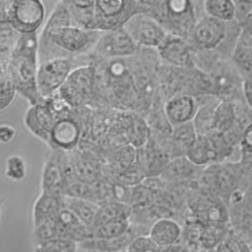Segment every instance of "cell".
Returning a JSON list of instances; mask_svg holds the SVG:
<instances>
[{
	"label": "cell",
	"instance_id": "obj_1",
	"mask_svg": "<svg viewBox=\"0 0 252 252\" xmlns=\"http://www.w3.org/2000/svg\"><path fill=\"white\" fill-rule=\"evenodd\" d=\"M37 33L21 34L7 64L17 93L25 97L31 105L42 100L36 88L38 68Z\"/></svg>",
	"mask_w": 252,
	"mask_h": 252
},
{
	"label": "cell",
	"instance_id": "obj_2",
	"mask_svg": "<svg viewBox=\"0 0 252 252\" xmlns=\"http://www.w3.org/2000/svg\"><path fill=\"white\" fill-rule=\"evenodd\" d=\"M69 114H71V107L56 93L49 97L42 98L38 103L31 105L25 113L24 123L33 136L47 144L55 123Z\"/></svg>",
	"mask_w": 252,
	"mask_h": 252
},
{
	"label": "cell",
	"instance_id": "obj_3",
	"mask_svg": "<svg viewBox=\"0 0 252 252\" xmlns=\"http://www.w3.org/2000/svg\"><path fill=\"white\" fill-rule=\"evenodd\" d=\"M139 13H149L147 1H94V30L106 32L122 28L134 15Z\"/></svg>",
	"mask_w": 252,
	"mask_h": 252
},
{
	"label": "cell",
	"instance_id": "obj_4",
	"mask_svg": "<svg viewBox=\"0 0 252 252\" xmlns=\"http://www.w3.org/2000/svg\"><path fill=\"white\" fill-rule=\"evenodd\" d=\"M103 32L86 30L76 26H66L42 32L45 42L69 54H82L94 48Z\"/></svg>",
	"mask_w": 252,
	"mask_h": 252
},
{
	"label": "cell",
	"instance_id": "obj_5",
	"mask_svg": "<svg viewBox=\"0 0 252 252\" xmlns=\"http://www.w3.org/2000/svg\"><path fill=\"white\" fill-rule=\"evenodd\" d=\"M96 83L95 68L91 64L83 65L72 70L58 94L71 108L80 107L94 98Z\"/></svg>",
	"mask_w": 252,
	"mask_h": 252
},
{
	"label": "cell",
	"instance_id": "obj_6",
	"mask_svg": "<svg viewBox=\"0 0 252 252\" xmlns=\"http://www.w3.org/2000/svg\"><path fill=\"white\" fill-rule=\"evenodd\" d=\"M73 70V61L67 56H53L41 61L36 72V88L41 98L60 90Z\"/></svg>",
	"mask_w": 252,
	"mask_h": 252
},
{
	"label": "cell",
	"instance_id": "obj_7",
	"mask_svg": "<svg viewBox=\"0 0 252 252\" xmlns=\"http://www.w3.org/2000/svg\"><path fill=\"white\" fill-rule=\"evenodd\" d=\"M123 28L139 47L158 48L167 34L164 27L146 13L134 15Z\"/></svg>",
	"mask_w": 252,
	"mask_h": 252
},
{
	"label": "cell",
	"instance_id": "obj_8",
	"mask_svg": "<svg viewBox=\"0 0 252 252\" xmlns=\"http://www.w3.org/2000/svg\"><path fill=\"white\" fill-rule=\"evenodd\" d=\"M67 154L53 151L46 158L41 173V192L64 195L68 176L71 173Z\"/></svg>",
	"mask_w": 252,
	"mask_h": 252
},
{
	"label": "cell",
	"instance_id": "obj_9",
	"mask_svg": "<svg viewBox=\"0 0 252 252\" xmlns=\"http://www.w3.org/2000/svg\"><path fill=\"white\" fill-rule=\"evenodd\" d=\"M44 17L45 7L39 0L12 1L10 25L21 34L36 32Z\"/></svg>",
	"mask_w": 252,
	"mask_h": 252
},
{
	"label": "cell",
	"instance_id": "obj_10",
	"mask_svg": "<svg viewBox=\"0 0 252 252\" xmlns=\"http://www.w3.org/2000/svg\"><path fill=\"white\" fill-rule=\"evenodd\" d=\"M94 48L101 57L120 59L135 55L140 47L122 27L103 32Z\"/></svg>",
	"mask_w": 252,
	"mask_h": 252
},
{
	"label": "cell",
	"instance_id": "obj_11",
	"mask_svg": "<svg viewBox=\"0 0 252 252\" xmlns=\"http://www.w3.org/2000/svg\"><path fill=\"white\" fill-rule=\"evenodd\" d=\"M81 126L72 113L60 118L53 126L47 145L53 151H73L80 142Z\"/></svg>",
	"mask_w": 252,
	"mask_h": 252
},
{
	"label": "cell",
	"instance_id": "obj_12",
	"mask_svg": "<svg viewBox=\"0 0 252 252\" xmlns=\"http://www.w3.org/2000/svg\"><path fill=\"white\" fill-rule=\"evenodd\" d=\"M169 153L152 137L149 142L137 149L136 161L146 172L147 178H156L161 174L170 161Z\"/></svg>",
	"mask_w": 252,
	"mask_h": 252
},
{
	"label": "cell",
	"instance_id": "obj_13",
	"mask_svg": "<svg viewBox=\"0 0 252 252\" xmlns=\"http://www.w3.org/2000/svg\"><path fill=\"white\" fill-rule=\"evenodd\" d=\"M157 50L160 58L167 64L176 67H189L192 65L191 47L177 33L167 32Z\"/></svg>",
	"mask_w": 252,
	"mask_h": 252
},
{
	"label": "cell",
	"instance_id": "obj_14",
	"mask_svg": "<svg viewBox=\"0 0 252 252\" xmlns=\"http://www.w3.org/2000/svg\"><path fill=\"white\" fill-rule=\"evenodd\" d=\"M225 32L224 22L206 15L195 24L192 30V38L200 47L213 49L221 42Z\"/></svg>",
	"mask_w": 252,
	"mask_h": 252
},
{
	"label": "cell",
	"instance_id": "obj_15",
	"mask_svg": "<svg viewBox=\"0 0 252 252\" xmlns=\"http://www.w3.org/2000/svg\"><path fill=\"white\" fill-rule=\"evenodd\" d=\"M56 223L59 238L69 239L78 244L93 239V228L82 222L65 207L56 217Z\"/></svg>",
	"mask_w": 252,
	"mask_h": 252
},
{
	"label": "cell",
	"instance_id": "obj_16",
	"mask_svg": "<svg viewBox=\"0 0 252 252\" xmlns=\"http://www.w3.org/2000/svg\"><path fill=\"white\" fill-rule=\"evenodd\" d=\"M197 109L195 98L189 94H174L164 104L165 117L173 127L191 122Z\"/></svg>",
	"mask_w": 252,
	"mask_h": 252
},
{
	"label": "cell",
	"instance_id": "obj_17",
	"mask_svg": "<svg viewBox=\"0 0 252 252\" xmlns=\"http://www.w3.org/2000/svg\"><path fill=\"white\" fill-rule=\"evenodd\" d=\"M64 207V195L41 192L32 207L33 226L55 219Z\"/></svg>",
	"mask_w": 252,
	"mask_h": 252
},
{
	"label": "cell",
	"instance_id": "obj_18",
	"mask_svg": "<svg viewBox=\"0 0 252 252\" xmlns=\"http://www.w3.org/2000/svg\"><path fill=\"white\" fill-rule=\"evenodd\" d=\"M140 225L132 224L127 233L120 237L112 239H90L85 242L78 244L81 248L86 250H95L98 252H123L130 242L139 235H144L145 233L139 232Z\"/></svg>",
	"mask_w": 252,
	"mask_h": 252
},
{
	"label": "cell",
	"instance_id": "obj_19",
	"mask_svg": "<svg viewBox=\"0 0 252 252\" xmlns=\"http://www.w3.org/2000/svg\"><path fill=\"white\" fill-rule=\"evenodd\" d=\"M181 235L180 225L169 218L157 220L149 230V236L160 248H167L175 244Z\"/></svg>",
	"mask_w": 252,
	"mask_h": 252
},
{
	"label": "cell",
	"instance_id": "obj_20",
	"mask_svg": "<svg viewBox=\"0 0 252 252\" xmlns=\"http://www.w3.org/2000/svg\"><path fill=\"white\" fill-rule=\"evenodd\" d=\"M196 136L197 133L195 131L192 121L178 126H174L172 128L170 140V158L185 157Z\"/></svg>",
	"mask_w": 252,
	"mask_h": 252
},
{
	"label": "cell",
	"instance_id": "obj_21",
	"mask_svg": "<svg viewBox=\"0 0 252 252\" xmlns=\"http://www.w3.org/2000/svg\"><path fill=\"white\" fill-rule=\"evenodd\" d=\"M185 158L195 166H201L217 160V155L207 135H197L188 149Z\"/></svg>",
	"mask_w": 252,
	"mask_h": 252
},
{
	"label": "cell",
	"instance_id": "obj_22",
	"mask_svg": "<svg viewBox=\"0 0 252 252\" xmlns=\"http://www.w3.org/2000/svg\"><path fill=\"white\" fill-rule=\"evenodd\" d=\"M131 215L132 208L125 203L110 201L99 204L92 228L94 229L107 221L114 220H130Z\"/></svg>",
	"mask_w": 252,
	"mask_h": 252
},
{
	"label": "cell",
	"instance_id": "obj_23",
	"mask_svg": "<svg viewBox=\"0 0 252 252\" xmlns=\"http://www.w3.org/2000/svg\"><path fill=\"white\" fill-rule=\"evenodd\" d=\"M69 7L73 24L76 27L94 30V1H66Z\"/></svg>",
	"mask_w": 252,
	"mask_h": 252
},
{
	"label": "cell",
	"instance_id": "obj_24",
	"mask_svg": "<svg viewBox=\"0 0 252 252\" xmlns=\"http://www.w3.org/2000/svg\"><path fill=\"white\" fill-rule=\"evenodd\" d=\"M65 208L70 210L82 222L92 227L99 205L95 202L64 196Z\"/></svg>",
	"mask_w": 252,
	"mask_h": 252
},
{
	"label": "cell",
	"instance_id": "obj_25",
	"mask_svg": "<svg viewBox=\"0 0 252 252\" xmlns=\"http://www.w3.org/2000/svg\"><path fill=\"white\" fill-rule=\"evenodd\" d=\"M126 136L128 144L136 149H139L145 146L152 138L151 127L142 117L132 115L128 119Z\"/></svg>",
	"mask_w": 252,
	"mask_h": 252
},
{
	"label": "cell",
	"instance_id": "obj_26",
	"mask_svg": "<svg viewBox=\"0 0 252 252\" xmlns=\"http://www.w3.org/2000/svg\"><path fill=\"white\" fill-rule=\"evenodd\" d=\"M232 56L240 70L252 77V37L243 31L237 39Z\"/></svg>",
	"mask_w": 252,
	"mask_h": 252
},
{
	"label": "cell",
	"instance_id": "obj_27",
	"mask_svg": "<svg viewBox=\"0 0 252 252\" xmlns=\"http://www.w3.org/2000/svg\"><path fill=\"white\" fill-rule=\"evenodd\" d=\"M236 123L235 106L230 101H219L214 113V130L227 133Z\"/></svg>",
	"mask_w": 252,
	"mask_h": 252
},
{
	"label": "cell",
	"instance_id": "obj_28",
	"mask_svg": "<svg viewBox=\"0 0 252 252\" xmlns=\"http://www.w3.org/2000/svg\"><path fill=\"white\" fill-rule=\"evenodd\" d=\"M204 10L206 15L224 23L235 17V3L231 0H207L204 2Z\"/></svg>",
	"mask_w": 252,
	"mask_h": 252
},
{
	"label": "cell",
	"instance_id": "obj_29",
	"mask_svg": "<svg viewBox=\"0 0 252 252\" xmlns=\"http://www.w3.org/2000/svg\"><path fill=\"white\" fill-rule=\"evenodd\" d=\"M219 102H208L198 106L197 112L192 120L197 135H208L214 130V113Z\"/></svg>",
	"mask_w": 252,
	"mask_h": 252
},
{
	"label": "cell",
	"instance_id": "obj_30",
	"mask_svg": "<svg viewBox=\"0 0 252 252\" xmlns=\"http://www.w3.org/2000/svg\"><path fill=\"white\" fill-rule=\"evenodd\" d=\"M131 226L130 220H114L93 229V239H112L128 232Z\"/></svg>",
	"mask_w": 252,
	"mask_h": 252
},
{
	"label": "cell",
	"instance_id": "obj_31",
	"mask_svg": "<svg viewBox=\"0 0 252 252\" xmlns=\"http://www.w3.org/2000/svg\"><path fill=\"white\" fill-rule=\"evenodd\" d=\"M21 33L11 25L0 26V65H7Z\"/></svg>",
	"mask_w": 252,
	"mask_h": 252
},
{
	"label": "cell",
	"instance_id": "obj_32",
	"mask_svg": "<svg viewBox=\"0 0 252 252\" xmlns=\"http://www.w3.org/2000/svg\"><path fill=\"white\" fill-rule=\"evenodd\" d=\"M136 156L137 149L129 144L114 152L109 165L112 172H115L114 177L132 165L136 161Z\"/></svg>",
	"mask_w": 252,
	"mask_h": 252
},
{
	"label": "cell",
	"instance_id": "obj_33",
	"mask_svg": "<svg viewBox=\"0 0 252 252\" xmlns=\"http://www.w3.org/2000/svg\"><path fill=\"white\" fill-rule=\"evenodd\" d=\"M64 196L89 200L97 203L93 184L76 178L73 174L67 180Z\"/></svg>",
	"mask_w": 252,
	"mask_h": 252
},
{
	"label": "cell",
	"instance_id": "obj_34",
	"mask_svg": "<svg viewBox=\"0 0 252 252\" xmlns=\"http://www.w3.org/2000/svg\"><path fill=\"white\" fill-rule=\"evenodd\" d=\"M66 26H74L72 16L67 5L66 1H60L56 4L53 12L49 16L42 32H46L52 29L66 27Z\"/></svg>",
	"mask_w": 252,
	"mask_h": 252
},
{
	"label": "cell",
	"instance_id": "obj_35",
	"mask_svg": "<svg viewBox=\"0 0 252 252\" xmlns=\"http://www.w3.org/2000/svg\"><path fill=\"white\" fill-rule=\"evenodd\" d=\"M17 94L7 65H0V111L8 107Z\"/></svg>",
	"mask_w": 252,
	"mask_h": 252
},
{
	"label": "cell",
	"instance_id": "obj_36",
	"mask_svg": "<svg viewBox=\"0 0 252 252\" xmlns=\"http://www.w3.org/2000/svg\"><path fill=\"white\" fill-rule=\"evenodd\" d=\"M28 167L25 158L20 155L9 156L4 163V174L12 181H21L27 176Z\"/></svg>",
	"mask_w": 252,
	"mask_h": 252
},
{
	"label": "cell",
	"instance_id": "obj_37",
	"mask_svg": "<svg viewBox=\"0 0 252 252\" xmlns=\"http://www.w3.org/2000/svg\"><path fill=\"white\" fill-rule=\"evenodd\" d=\"M114 178L123 186L132 188L143 183L144 180L147 179V175L142 166L137 161H135L132 165H130Z\"/></svg>",
	"mask_w": 252,
	"mask_h": 252
},
{
	"label": "cell",
	"instance_id": "obj_38",
	"mask_svg": "<svg viewBox=\"0 0 252 252\" xmlns=\"http://www.w3.org/2000/svg\"><path fill=\"white\" fill-rule=\"evenodd\" d=\"M33 237L36 245H40L59 238L56 218L43 221L37 226H34Z\"/></svg>",
	"mask_w": 252,
	"mask_h": 252
},
{
	"label": "cell",
	"instance_id": "obj_39",
	"mask_svg": "<svg viewBox=\"0 0 252 252\" xmlns=\"http://www.w3.org/2000/svg\"><path fill=\"white\" fill-rule=\"evenodd\" d=\"M208 138L211 141L213 149L217 155V159L227 158L232 152V144L227 140L223 133L213 130L209 133Z\"/></svg>",
	"mask_w": 252,
	"mask_h": 252
},
{
	"label": "cell",
	"instance_id": "obj_40",
	"mask_svg": "<svg viewBox=\"0 0 252 252\" xmlns=\"http://www.w3.org/2000/svg\"><path fill=\"white\" fill-rule=\"evenodd\" d=\"M162 249L153 241L149 234H144L135 237L125 252H162Z\"/></svg>",
	"mask_w": 252,
	"mask_h": 252
},
{
	"label": "cell",
	"instance_id": "obj_41",
	"mask_svg": "<svg viewBox=\"0 0 252 252\" xmlns=\"http://www.w3.org/2000/svg\"><path fill=\"white\" fill-rule=\"evenodd\" d=\"M240 148L243 154L252 156V121L244 128L240 138Z\"/></svg>",
	"mask_w": 252,
	"mask_h": 252
},
{
	"label": "cell",
	"instance_id": "obj_42",
	"mask_svg": "<svg viewBox=\"0 0 252 252\" xmlns=\"http://www.w3.org/2000/svg\"><path fill=\"white\" fill-rule=\"evenodd\" d=\"M16 136V129L11 124H0V144L10 143Z\"/></svg>",
	"mask_w": 252,
	"mask_h": 252
},
{
	"label": "cell",
	"instance_id": "obj_43",
	"mask_svg": "<svg viewBox=\"0 0 252 252\" xmlns=\"http://www.w3.org/2000/svg\"><path fill=\"white\" fill-rule=\"evenodd\" d=\"M12 1L0 0V26L10 25V11Z\"/></svg>",
	"mask_w": 252,
	"mask_h": 252
},
{
	"label": "cell",
	"instance_id": "obj_44",
	"mask_svg": "<svg viewBox=\"0 0 252 252\" xmlns=\"http://www.w3.org/2000/svg\"><path fill=\"white\" fill-rule=\"evenodd\" d=\"M243 94L246 102L252 108V77L246 78L243 83Z\"/></svg>",
	"mask_w": 252,
	"mask_h": 252
},
{
	"label": "cell",
	"instance_id": "obj_45",
	"mask_svg": "<svg viewBox=\"0 0 252 252\" xmlns=\"http://www.w3.org/2000/svg\"><path fill=\"white\" fill-rule=\"evenodd\" d=\"M240 25L242 27V31L252 37V11L246 16Z\"/></svg>",
	"mask_w": 252,
	"mask_h": 252
},
{
	"label": "cell",
	"instance_id": "obj_46",
	"mask_svg": "<svg viewBox=\"0 0 252 252\" xmlns=\"http://www.w3.org/2000/svg\"><path fill=\"white\" fill-rule=\"evenodd\" d=\"M77 252H89L88 250H86V249H83V248H81L80 246H79V249H78V251Z\"/></svg>",
	"mask_w": 252,
	"mask_h": 252
},
{
	"label": "cell",
	"instance_id": "obj_47",
	"mask_svg": "<svg viewBox=\"0 0 252 252\" xmlns=\"http://www.w3.org/2000/svg\"><path fill=\"white\" fill-rule=\"evenodd\" d=\"M89 251V250H88ZM89 252H98V251H95V250H90Z\"/></svg>",
	"mask_w": 252,
	"mask_h": 252
},
{
	"label": "cell",
	"instance_id": "obj_48",
	"mask_svg": "<svg viewBox=\"0 0 252 252\" xmlns=\"http://www.w3.org/2000/svg\"><path fill=\"white\" fill-rule=\"evenodd\" d=\"M1 202L2 201H0V216H1Z\"/></svg>",
	"mask_w": 252,
	"mask_h": 252
}]
</instances>
